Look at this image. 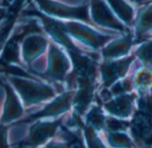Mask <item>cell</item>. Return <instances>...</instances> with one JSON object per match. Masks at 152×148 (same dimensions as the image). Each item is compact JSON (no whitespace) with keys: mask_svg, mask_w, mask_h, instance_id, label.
Returning <instances> with one entry per match:
<instances>
[{"mask_svg":"<svg viewBox=\"0 0 152 148\" xmlns=\"http://www.w3.org/2000/svg\"><path fill=\"white\" fill-rule=\"evenodd\" d=\"M7 81L19 95L25 107L39 104L55 98L56 93L49 85L26 79L21 76L10 75Z\"/></svg>","mask_w":152,"mask_h":148,"instance_id":"obj_1","label":"cell"},{"mask_svg":"<svg viewBox=\"0 0 152 148\" xmlns=\"http://www.w3.org/2000/svg\"><path fill=\"white\" fill-rule=\"evenodd\" d=\"M132 138L140 145L152 137V94H141L138 109L130 120Z\"/></svg>","mask_w":152,"mask_h":148,"instance_id":"obj_2","label":"cell"},{"mask_svg":"<svg viewBox=\"0 0 152 148\" xmlns=\"http://www.w3.org/2000/svg\"><path fill=\"white\" fill-rule=\"evenodd\" d=\"M41 13L53 17L78 20L92 24L88 6L69 7L53 0H35Z\"/></svg>","mask_w":152,"mask_h":148,"instance_id":"obj_3","label":"cell"},{"mask_svg":"<svg viewBox=\"0 0 152 148\" xmlns=\"http://www.w3.org/2000/svg\"><path fill=\"white\" fill-rule=\"evenodd\" d=\"M64 120V116L52 121L37 120L30 127L28 135L22 142L23 146L37 148L45 145L53 138Z\"/></svg>","mask_w":152,"mask_h":148,"instance_id":"obj_4","label":"cell"},{"mask_svg":"<svg viewBox=\"0 0 152 148\" xmlns=\"http://www.w3.org/2000/svg\"><path fill=\"white\" fill-rule=\"evenodd\" d=\"M74 94L75 93L73 91L64 92V94H62L61 95L51 101L49 103H48L42 110L31 113L27 117H23L15 124L33 123L39 119L54 118L64 114L72 106V100H73Z\"/></svg>","mask_w":152,"mask_h":148,"instance_id":"obj_5","label":"cell"},{"mask_svg":"<svg viewBox=\"0 0 152 148\" xmlns=\"http://www.w3.org/2000/svg\"><path fill=\"white\" fill-rule=\"evenodd\" d=\"M27 15L38 16L42 24L44 31L57 43L64 46L67 50H80L70 38V34L66 28L65 23L58 21L52 16H48L39 11H27Z\"/></svg>","mask_w":152,"mask_h":148,"instance_id":"obj_6","label":"cell"},{"mask_svg":"<svg viewBox=\"0 0 152 148\" xmlns=\"http://www.w3.org/2000/svg\"><path fill=\"white\" fill-rule=\"evenodd\" d=\"M90 9L91 19L93 24L110 30L126 31L125 25L115 15L106 0H91Z\"/></svg>","mask_w":152,"mask_h":148,"instance_id":"obj_7","label":"cell"},{"mask_svg":"<svg viewBox=\"0 0 152 148\" xmlns=\"http://www.w3.org/2000/svg\"><path fill=\"white\" fill-rule=\"evenodd\" d=\"M3 86L6 89V101L0 117V123L7 126L8 124H15L23 118V106L19 95L7 81Z\"/></svg>","mask_w":152,"mask_h":148,"instance_id":"obj_8","label":"cell"},{"mask_svg":"<svg viewBox=\"0 0 152 148\" xmlns=\"http://www.w3.org/2000/svg\"><path fill=\"white\" fill-rule=\"evenodd\" d=\"M68 52L73 65L72 78L77 82H94L96 76V63L94 60L83 54L81 50H68Z\"/></svg>","mask_w":152,"mask_h":148,"instance_id":"obj_9","label":"cell"},{"mask_svg":"<svg viewBox=\"0 0 152 148\" xmlns=\"http://www.w3.org/2000/svg\"><path fill=\"white\" fill-rule=\"evenodd\" d=\"M65 25L71 36L94 49L103 46L110 39V36L99 34L91 28L77 22H67Z\"/></svg>","mask_w":152,"mask_h":148,"instance_id":"obj_10","label":"cell"},{"mask_svg":"<svg viewBox=\"0 0 152 148\" xmlns=\"http://www.w3.org/2000/svg\"><path fill=\"white\" fill-rule=\"evenodd\" d=\"M47 46V39L37 32L26 34L22 40V56L24 62L30 64L45 51Z\"/></svg>","mask_w":152,"mask_h":148,"instance_id":"obj_11","label":"cell"},{"mask_svg":"<svg viewBox=\"0 0 152 148\" xmlns=\"http://www.w3.org/2000/svg\"><path fill=\"white\" fill-rule=\"evenodd\" d=\"M135 99L134 94L118 95L104 102V109L110 116L124 119L131 116Z\"/></svg>","mask_w":152,"mask_h":148,"instance_id":"obj_12","label":"cell"},{"mask_svg":"<svg viewBox=\"0 0 152 148\" xmlns=\"http://www.w3.org/2000/svg\"><path fill=\"white\" fill-rule=\"evenodd\" d=\"M69 68V63L64 53L55 44H50L49 58L47 75L49 78L56 81H62L66 76Z\"/></svg>","mask_w":152,"mask_h":148,"instance_id":"obj_13","label":"cell"},{"mask_svg":"<svg viewBox=\"0 0 152 148\" xmlns=\"http://www.w3.org/2000/svg\"><path fill=\"white\" fill-rule=\"evenodd\" d=\"M132 60L133 57H131L124 59H119L114 62H107L102 64L101 75L105 87H109L114 83H115L120 77H123L126 74L128 68L130 67V65Z\"/></svg>","mask_w":152,"mask_h":148,"instance_id":"obj_14","label":"cell"},{"mask_svg":"<svg viewBox=\"0 0 152 148\" xmlns=\"http://www.w3.org/2000/svg\"><path fill=\"white\" fill-rule=\"evenodd\" d=\"M109 7L124 24H131L133 22L134 12L132 7L128 5L125 0H106Z\"/></svg>","mask_w":152,"mask_h":148,"instance_id":"obj_15","label":"cell"},{"mask_svg":"<svg viewBox=\"0 0 152 148\" xmlns=\"http://www.w3.org/2000/svg\"><path fill=\"white\" fill-rule=\"evenodd\" d=\"M136 36L141 37L152 30V3L149 6L143 7L138 13L135 20Z\"/></svg>","mask_w":152,"mask_h":148,"instance_id":"obj_16","label":"cell"},{"mask_svg":"<svg viewBox=\"0 0 152 148\" xmlns=\"http://www.w3.org/2000/svg\"><path fill=\"white\" fill-rule=\"evenodd\" d=\"M106 116L101 108L98 105H92L86 114V120L83 126H86L96 132H99L105 128Z\"/></svg>","mask_w":152,"mask_h":148,"instance_id":"obj_17","label":"cell"},{"mask_svg":"<svg viewBox=\"0 0 152 148\" xmlns=\"http://www.w3.org/2000/svg\"><path fill=\"white\" fill-rule=\"evenodd\" d=\"M132 45V38L130 36L120 39L109 45H107L102 51L106 58H112L121 57L128 52Z\"/></svg>","mask_w":152,"mask_h":148,"instance_id":"obj_18","label":"cell"},{"mask_svg":"<svg viewBox=\"0 0 152 148\" xmlns=\"http://www.w3.org/2000/svg\"><path fill=\"white\" fill-rule=\"evenodd\" d=\"M108 144L114 148H133L134 143L124 132H108L107 135Z\"/></svg>","mask_w":152,"mask_h":148,"instance_id":"obj_19","label":"cell"},{"mask_svg":"<svg viewBox=\"0 0 152 148\" xmlns=\"http://www.w3.org/2000/svg\"><path fill=\"white\" fill-rule=\"evenodd\" d=\"M130 128V121L109 116L106 119L105 128L107 132H125Z\"/></svg>","mask_w":152,"mask_h":148,"instance_id":"obj_20","label":"cell"},{"mask_svg":"<svg viewBox=\"0 0 152 148\" xmlns=\"http://www.w3.org/2000/svg\"><path fill=\"white\" fill-rule=\"evenodd\" d=\"M140 73L136 74V77L134 79L136 87H139L140 92L145 91L148 86L152 85V73H150L149 70L142 69L139 71Z\"/></svg>","mask_w":152,"mask_h":148,"instance_id":"obj_21","label":"cell"},{"mask_svg":"<svg viewBox=\"0 0 152 148\" xmlns=\"http://www.w3.org/2000/svg\"><path fill=\"white\" fill-rule=\"evenodd\" d=\"M83 128L88 148H106L99 137L98 136V132L86 126H83Z\"/></svg>","mask_w":152,"mask_h":148,"instance_id":"obj_22","label":"cell"},{"mask_svg":"<svg viewBox=\"0 0 152 148\" xmlns=\"http://www.w3.org/2000/svg\"><path fill=\"white\" fill-rule=\"evenodd\" d=\"M132 81L130 79H124L121 81H117L109 90L112 98L118 96V95H123L128 94L132 90Z\"/></svg>","mask_w":152,"mask_h":148,"instance_id":"obj_23","label":"cell"},{"mask_svg":"<svg viewBox=\"0 0 152 148\" xmlns=\"http://www.w3.org/2000/svg\"><path fill=\"white\" fill-rule=\"evenodd\" d=\"M136 55L144 63L152 65V41L143 43L136 51Z\"/></svg>","mask_w":152,"mask_h":148,"instance_id":"obj_24","label":"cell"},{"mask_svg":"<svg viewBox=\"0 0 152 148\" xmlns=\"http://www.w3.org/2000/svg\"><path fill=\"white\" fill-rule=\"evenodd\" d=\"M15 23V18L12 17L4 25L0 27V50L3 49V48L7 42V40L8 38V35L10 34V32L14 27Z\"/></svg>","mask_w":152,"mask_h":148,"instance_id":"obj_25","label":"cell"},{"mask_svg":"<svg viewBox=\"0 0 152 148\" xmlns=\"http://www.w3.org/2000/svg\"><path fill=\"white\" fill-rule=\"evenodd\" d=\"M7 126L0 123V148H10L7 142Z\"/></svg>","mask_w":152,"mask_h":148,"instance_id":"obj_26","label":"cell"},{"mask_svg":"<svg viewBox=\"0 0 152 148\" xmlns=\"http://www.w3.org/2000/svg\"><path fill=\"white\" fill-rule=\"evenodd\" d=\"M74 140L66 141V142H59V141H50L46 144L42 148H72Z\"/></svg>","mask_w":152,"mask_h":148,"instance_id":"obj_27","label":"cell"},{"mask_svg":"<svg viewBox=\"0 0 152 148\" xmlns=\"http://www.w3.org/2000/svg\"><path fill=\"white\" fill-rule=\"evenodd\" d=\"M140 148H152V137L140 144Z\"/></svg>","mask_w":152,"mask_h":148,"instance_id":"obj_28","label":"cell"},{"mask_svg":"<svg viewBox=\"0 0 152 148\" xmlns=\"http://www.w3.org/2000/svg\"><path fill=\"white\" fill-rule=\"evenodd\" d=\"M7 16V12L5 8L0 7V22L3 21Z\"/></svg>","mask_w":152,"mask_h":148,"instance_id":"obj_29","label":"cell"},{"mask_svg":"<svg viewBox=\"0 0 152 148\" xmlns=\"http://www.w3.org/2000/svg\"><path fill=\"white\" fill-rule=\"evenodd\" d=\"M130 1L135 3L136 5H145L147 3H149L151 0H130Z\"/></svg>","mask_w":152,"mask_h":148,"instance_id":"obj_30","label":"cell"},{"mask_svg":"<svg viewBox=\"0 0 152 148\" xmlns=\"http://www.w3.org/2000/svg\"><path fill=\"white\" fill-rule=\"evenodd\" d=\"M79 148H83V144H80V147Z\"/></svg>","mask_w":152,"mask_h":148,"instance_id":"obj_31","label":"cell"}]
</instances>
